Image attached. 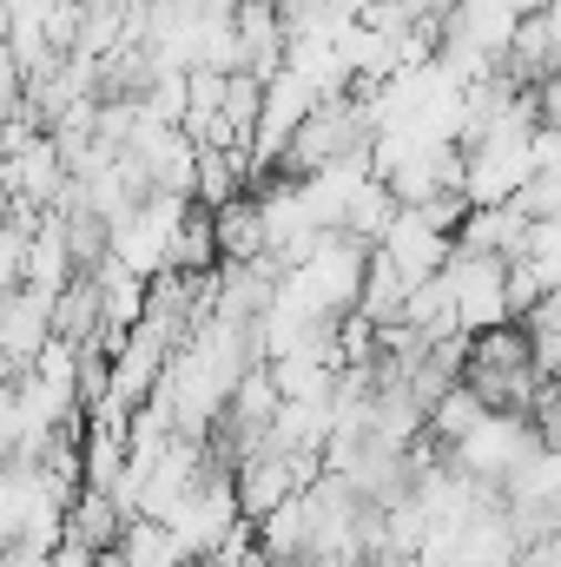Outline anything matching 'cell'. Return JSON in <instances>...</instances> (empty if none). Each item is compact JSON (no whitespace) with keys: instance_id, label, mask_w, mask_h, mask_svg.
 <instances>
[{"instance_id":"1","label":"cell","mask_w":561,"mask_h":567,"mask_svg":"<svg viewBox=\"0 0 561 567\" xmlns=\"http://www.w3.org/2000/svg\"><path fill=\"white\" fill-rule=\"evenodd\" d=\"M536 449H542V429H536L529 410H482L476 423L449 442V468H462L469 482H482V488L502 495V482H509Z\"/></svg>"},{"instance_id":"2","label":"cell","mask_w":561,"mask_h":567,"mask_svg":"<svg viewBox=\"0 0 561 567\" xmlns=\"http://www.w3.org/2000/svg\"><path fill=\"white\" fill-rule=\"evenodd\" d=\"M370 133H377V113H370V100L357 93H330V100H317L310 106V120L290 133L284 145V172L290 178H304V172H317V165H330V158H357V152H370Z\"/></svg>"},{"instance_id":"3","label":"cell","mask_w":561,"mask_h":567,"mask_svg":"<svg viewBox=\"0 0 561 567\" xmlns=\"http://www.w3.org/2000/svg\"><path fill=\"white\" fill-rule=\"evenodd\" d=\"M185 212H192V198H178V192H145L140 205H126L120 218H106V258H120V265L140 271V278H159V271L172 265V238H178Z\"/></svg>"},{"instance_id":"4","label":"cell","mask_w":561,"mask_h":567,"mask_svg":"<svg viewBox=\"0 0 561 567\" xmlns=\"http://www.w3.org/2000/svg\"><path fill=\"white\" fill-rule=\"evenodd\" d=\"M442 284H449V303H456V323L476 337V330H496V323H516L509 310V258L496 251H449L442 265Z\"/></svg>"},{"instance_id":"5","label":"cell","mask_w":561,"mask_h":567,"mask_svg":"<svg viewBox=\"0 0 561 567\" xmlns=\"http://www.w3.org/2000/svg\"><path fill=\"white\" fill-rule=\"evenodd\" d=\"M324 100V86L304 73V66H290L284 60L278 73L265 80V106H258V133H252V165H278L290 133L310 120V106Z\"/></svg>"},{"instance_id":"6","label":"cell","mask_w":561,"mask_h":567,"mask_svg":"<svg viewBox=\"0 0 561 567\" xmlns=\"http://www.w3.org/2000/svg\"><path fill=\"white\" fill-rule=\"evenodd\" d=\"M377 251H384L410 284H429L442 265H449L456 231H442V225H436L429 212H417V205H397V218H390V231L377 238Z\"/></svg>"},{"instance_id":"7","label":"cell","mask_w":561,"mask_h":567,"mask_svg":"<svg viewBox=\"0 0 561 567\" xmlns=\"http://www.w3.org/2000/svg\"><path fill=\"white\" fill-rule=\"evenodd\" d=\"M126 508L113 502V488H73V502H67V542H80V548H93V555H113L120 548V535H126Z\"/></svg>"},{"instance_id":"8","label":"cell","mask_w":561,"mask_h":567,"mask_svg":"<svg viewBox=\"0 0 561 567\" xmlns=\"http://www.w3.org/2000/svg\"><path fill=\"white\" fill-rule=\"evenodd\" d=\"M522 238H529V212L509 198V205H469L462 225H456V245L462 251H496V258H522Z\"/></svg>"},{"instance_id":"9","label":"cell","mask_w":561,"mask_h":567,"mask_svg":"<svg viewBox=\"0 0 561 567\" xmlns=\"http://www.w3.org/2000/svg\"><path fill=\"white\" fill-rule=\"evenodd\" d=\"M212 231H218V265H245V258H265V251H272V245H265V212H258L252 192L225 198V205L212 212Z\"/></svg>"},{"instance_id":"10","label":"cell","mask_w":561,"mask_h":567,"mask_svg":"<svg viewBox=\"0 0 561 567\" xmlns=\"http://www.w3.org/2000/svg\"><path fill=\"white\" fill-rule=\"evenodd\" d=\"M410 290H417V284L404 278V271H397V265H390V258H384L377 245H370V265H364V290H357V310H364L370 323H397V317H404V303H410Z\"/></svg>"},{"instance_id":"11","label":"cell","mask_w":561,"mask_h":567,"mask_svg":"<svg viewBox=\"0 0 561 567\" xmlns=\"http://www.w3.org/2000/svg\"><path fill=\"white\" fill-rule=\"evenodd\" d=\"M516 265L542 284V297L561 290V218H529V238H522V258Z\"/></svg>"},{"instance_id":"12","label":"cell","mask_w":561,"mask_h":567,"mask_svg":"<svg viewBox=\"0 0 561 567\" xmlns=\"http://www.w3.org/2000/svg\"><path fill=\"white\" fill-rule=\"evenodd\" d=\"M482 410H489V403H482L469 383H442V390H436V403H429V442H456V435L476 423Z\"/></svg>"},{"instance_id":"13","label":"cell","mask_w":561,"mask_h":567,"mask_svg":"<svg viewBox=\"0 0 561 567\" xmlns=\"http://www.w3.org/2000/svg\"><path fill=\"white\" fill-rule=\"evenodd\" d=\"M536 120H542V126H555V133H561V73H549V80H536Z\"/></svg>"},{"instance_id":"14","label":"cell","mask_w":561,"mask_h":567,"mask_svg":"<svg viewBox=\"0 0 561 567\" xmlns=\"http://www.w3.org/2000/svg\"><path fill=\"white\" fill-rule=\"evenodd\" d=\"M449 7H456V0H449Z\"/></svg>"}]
</instances>
